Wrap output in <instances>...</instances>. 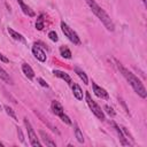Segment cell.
Instances as JSON below:
<instances>
[{
    "label": "cell",
    "instance_id": "17",
    "mask_svg": "<svg viewBox=\"0 0 147 147\" xmlns=\"http://www.w3.org/2000/svg\"><path fill=\"white\" fill-rule=\"evenodd\" d=\"M0 78H1L2 80H5L6 83H8V84H13V80H11L10 76H9V75L6 72V70L2 69L1 67H0Z\"/></svg>",
    "mask_w": 147,
    "mask_h": 147
},
{
    "label": "cell",
    "instance_id": "15",
    "mask_svg": "<svg viewBox=\"0 0 147 147\" xmlns=\"http://www.w3.org/2000/svg\"><path fill=\"white\" fill-rule=\"evenodd\" d=\"M7 30H8V33L13 37V39H15V40H17V41H21V42L25 44V39H24V37H23L21 33L16 32V31H15V30H13L11 28H8Z\"/></svg>",
    "mask_w": 147,
    "mask_h": 147
},
{
    "label": "cell",
    "instance_id": "16",
    "mask_svg": "<svg viewBox=\"0 0 147 147\" xmlns=\"http://www.w3.org/2000/svg\"><path fill=\"white\" fill-rule=\"evenodd\" d=\"M75 72L78 75V77H79V78L83 80V83H84L85 85H87V84H88V79H87V76H86V74H85V72H84L82 69H79L78 67H76V68H75Z\"/></svg>",
    "mask_w": 147,
    "mask_h": 147
},
{
    "label": "cell",
    "instance_id": "30",
    "mask_svg": "<svg viewBox=\"0 0 147 147\" xmlns=\"http://www.w3.org/2000/svg\"><path fill=\"white\" fill-rule=\"evenodd\" d=\"M0 147H3V144H2L1 141H0Z\"/></svg>",
    "mask_w": 147,
    "mask_h": 147
},
{
    "label": "cell",
    "instance_id": "19",
    "mask_svg": "<svg viewBox=\"0 0 147 147\" xmlns=\"http://www.w3.org/2000/svg\"><path fill=\"white\" fill-rule=\"evenodd\" d=\"M60 54H61V56L64 57V59H71V52H70V49L67 48V47H61V48H60Z\"/></svg>",
    "mask_w": 147,
    "mask_h": 147
},
{
    "label": "cell",
    "instance_id": "18",
    "mask_svg": "<svg viewBox=\"0 0 147 147\" xmlns=\"http://www.w3.org/2000/svg\"><path fill=\"white\" fill-rule=\"evenodd\" d=\"M44 26H45V24H44V16L42 15H39L37 17V20H36V29L40 31V30L44 29Z\"/></svg>",
    "mask_w": 147,
    "mask_h": 147
},
{
    "label": "cell",
    "instance_id": "25",
    "mask_svg": "<svg viewBox=\"0 0 147 147\" xmlns=\"http://www.w3.org/2000/svg\"><path fill=\"white\" fill-rule=\"evenodd\" d=\"M37 82H38V83H39V84H40L42 87H48V84H47V83H46V82H45L42 78L38 77V78H37Z\"/></svg>",
    "mask_w": 147,
    "mask_h": 147
},
{
    "label": "cell",
    "instance_id": "12",
    "mask_svg": "<svg viewBox=\"0 0 147 147\" xmlns=\"http://www.w3.org/2000/svg\"><path fill=\"white\" fill-rule=\"evenodd\" d=\"M51 107H52V111H53V114H55V115H57V116H60L61 114H63V113H64V109H63L62 105H61L60 102L55 101V100H54V101H52Z\"/></svg>",
    "mask_w": 147,
    "mask_h": 147
},
{
    "label": "cell",
    "instance_id": "7",
    "mask_svg": "<svg viewBox=\"0 0 147 147\" xmlns=\"http://www.w3.org/2000/svg\"><path fill=\"white\" fill-rule=\"evenodd\" d=\"M92 87H93V92H94V94L96 96H99L101 99H106V100L109 99V94L105 88H102L101 86L96 85L95 83H92Z\"/></svg>",
    "mask_w": 147,
    "mask_h": 147
},
{
    "label": "cell",
    "instance_id": "10",
    "mask_svg": "<svg viewBox=\"0 0 147 147\" xmlns=\"http://www.w3.org/2000/svg\"><path fill=\"white\" fill-rule=\"evenodd\" d=\"M17 2H18V5H20V7H21V9H22V11L25 14V15H28V16H30V17H33L36 14H34V11L26 5V3H24V1L23 0H17Z\"/></svg>",
    "mask_w": 147,
    "mask_h": 147
},
{
    "label": "cell",
    "instance_id": "29",
    "mask_svg": "<svg viewBox=\"0 0 147 147\" xmlns=\"http://www.w3.org/2000/svg\"><path fill=\"white\" fill-rule=\"evenodd\" d=\"M0 60H1L2 62H5V63H8V62H9V60H8V59H7L5 55H2L1 53H0Z\"/></svg>",
    "mask_w": 147,
    "mask_h": 147
},
{
    "label": "cell",
    "instance_id": "3",
    "mask_svg": "<svg viewBox=\"0 0 147 147\" xmlns=\"http://www.w3.org/2000/svg\"><path fill=\"white\" fill-rule=\"evenodd\" d=\"M85 100H86V103H87V106L90 107V109L92 110V113L99 118V119H101V121H105V114H103V111L101 110V108L96 105V102L91 98V94L88 93V92H86L85 93Z\"/></svg>",
    "mask_w": 147,
    "mask_h": 147
},
{
    "label": "cell",
    "instance_id": "4",
    "mask_svg": "<svg viewBox=\"0 0 147 147\" xmlns=\"http://www.w3.org/2000/svg\"><path fill=\"white\" fill-rule=\"evenodd\" d=\"M23 122H24L25 129H26V131H28V137H29V140H30V145L33 146V147H41V142L38 140L37 134H36V132H34V130H33L31 123L29 122V119H28L26 117H24Z\"/></svg>",
    "mask_w": 147,
    "mask_h": 147
},
{
    "label": "cell",
    "instance_id": "20",
    "mask_svg": "<svg viewBox=\"0 0 147 147\" xmlns=\"http://www.w3.org/2000/svg\"><path fill=\"white\" fill-rule=\"evenodd\" d=\"M3 109L6 110V113H7V115L9 116V117H11L14 121H17V117H16V114H15V111L9 107V106H3Z\"/></svg>",
    "mask_w": 147,
    "mask_h": 147
},
{
    "label": "cell",
    "instance_id": "13",
    "mask_svg": "<svg viewBox=\"0 0 147 147\" xmlns=\"http://www.w3.org/2000/svg\"><path fill=\"white\" fill-rule=\"evenodd\" d=\"M22 71L23 74L29 78V79H32L34 77V71L32 70V68L28 64V63H23L22 64Z\"/></svg>",
    "mask_w": 147,
    "mask_h": 147
},
{
    "label": "cell",
    "instance_id": "11",
    "mask_svg": "<svg viewBox=\"0 0 147 147\" xmlns=\"http://www.w3.org/2000/svg\"><path fill=\"white\" fill-rule=\"evenodd\" d=\"M71 88H72V93H74V96H75L77 100H83V96H84V94H83V90L80 88V86H79L78 84L74 83V84L71 85Z\"/></svg>",
    "mask_w": 147,
    "mask_h": 147
},
{
    "label": "cell",
    "instance_id": "24",
    "mask_svg": "<svg viewBox=\"0 0 147 147\" xmlns=\"http://www.w3.org/2000/svg\"><path fill=\"white\" fill-rule=\"evenodd\" d=\"M103 109L106 110V113H107L109 116H111V117H114V116H115V111H114V109H113L111 107H109L108 105H106V106L103 107Z\"/></svg>",
    "mask_w": 147,
    "mask_h": 147
},
{
    "label": "cell",
    "instance_id": "8",
    "mask_svg": "<svg viewBox=\"0 0 147 147\" xmlns=\"http://www.w3.org/2000/svg\"><path fill=\"white\" fill-rule=\"evenodd\" d=\"M111 124H113V126H114V129H115V131H116V133H117V136H118V138H119V140H121V144L124 145V146H130L129 140H126V138L124 137L123 131L119 129V126H118L116 123H114V122H111Z\"/></svg>",
    "mask_w": 147,
    "mask_h": 147
},
{
    "label": "cell",
    "instance_id": "22",
    "mask_svg": "<svg viewBox=\"0 0 147 147\" xmlns=\"http://www.w3.org/2000/svg\"><path fill=\"white\" fill-rule=\"evenodd\" d=\"M59 117L61 118V121H62L64 124H67V125H71V124H72V123H71V119L69 118V116H68V115H65L64 113H63V114H61Z\"/></svg>",
    "mask_w": 147,
    "mask_h": 147
},
{
    "label": "cell",
    "instance_id": "9",
    "mask_svg": "<svg viewBox=\"0 0 147 147\" xmlns=\"http://www.w3.org/2000/svg\"><path fill=\"white\" fill-rule=\"evenodd\" d=\"M39 134H40V137H41V139L44 140V142L46 144V146H51V147H56V144H55V141H53V139L45 132V131H42V130H40L39 131Z\"/></svg>",
    "mask_w": 147,
    "mask_h": 147
},
{
    "label": "cell",
    "instance_id": "14",
    "mask_svg": "<svg viewBox=\"0 0 147 147\" xmlns=\"http://www.w3.org/2000/svg\"><path fill=\"white\" fill-rule=\"evenodd\" d=\"M53 74H54L56 77H59V78L63 79L65 83H68V84H71V78H70V76H69L67 72H64V71H61V70H54V71H53Z\"/></svg>",
    "mask_w": 147,
    "mask_h": 147
},
{
    "label": "cell",
    "instance_id": "6",
    "mask_svg": "<svg viewBox=\"0 0 147 147\" xmlns=\"http://www.w3.org/2000/svg\"><path fill=\"white\" fill-rule=\"evenodd\" d=\"M32 53H33L34 57L38 61H40V62H45L46 61V53L38 46V44H34L32 46Z\"/></svg>",
    "mask_w": 147,
    "mask_h": 147
},
{
    "label": "cell",
    "instance_id": "2",
    "mask_svg": "<svg viewBox=\"0 0 147 147\" xmlns=\"http://www.w3.org/2000/svg\"><path fill=\"white\" fill-rule=\"evenodd\" d=\"M86 1V3L90 6V8H91V10L94 13V15L101 21V23L106 26V29L108 30V31H114L115 30V25H114V23H113V21L110 20V17L108 16V14L95 2V0H85Z\"/></svg>",
    "mask_w": 147,
    "mask_h": 147
},
{
    "label": "cell",
    "instance_id": "21",
    "mask_svg": "<svg viewBox=\"0 0 147 147\" xmlns=\"http://www.w3.org/2000/svg\"><path fill=\"white\" fill-rule=\"evenodd\" d=\"M75 137L77 138L78 142H80V144H83V142H84L83 133H82V131H80V129H79L78 126H76V127H75Z\"/></svg>",
    "mask_w": 147,
    "mask_h": 147
},
{
    "label": "cell",
    "instance_id": "23",
    "mask_svg": "<svg viewBox=\"0 0 147 147\" xmlns=\"http://www.w3.org/2000/svg\"><path fill=\"white\" fill-rule=\"evenodd\" d=\"M48 38H49L52 41H54V42L59 40V37H57V34H56L55 31H49V32H48Z\"/></svg>",
    "mask_w": 147,
    "mask_h": 147
},
{
    "label": "cell",
    "instance_id": "31",
    "mask_svg": "<svg viewBox=\"0 0 147 147\" xmlns=\"http://www.w3.org/2000/svg\"><path fill=\"white\" fill-rule=\"evenodd\" d=\"M142 2H144V5L146 6V0H142Z\"/></svg>",
    "mask_w": 147,
    "mask_h": 147
},
{
    "label": "cell",
    "instance_id": "27",
    "mask_svg": "<svg viewBox=\"0 0 147 147\" xmlns=\"http://www.w3.org/2000/svg\"><path fill=\"white\" fill-rule=\"evenodd\" d=\"M17 134H18L20 140L23 142V141H24V137H23V133H22V131H21V129H20V127H17Z\"/></svg>",
    "mask_w": 147,
    "mask_h": 147
},
{
    "label": "cell",
    "instance_id": "28",
    "mask_svg": "<svg viewBox=\"0 0 147 147\" xmlns=\"http://www.w3.org/2000/svg\"><path fill=\"white\" fill-rule=\"evenodd\" d=\"M121 130H122V131H123V132H124V133H125L126 136H129V137H130V139H133V138H132V136L130 134V132L127 131V129H126V127H124V126H122V127H121Z\"/></svg>",
    "mask_w": 147,
    "mask_h": 147
},
{
    "label": "cell",
    "instance_id": "5",
    "mask_svg": "<svg viewBox=\"0 0 147 147\" xmlns=\"http://www.w3.org/2000/svg\"><path fill=\"white\" fill-rule=\"evenodd\" d=\"M61 30H62L63 34H64L71 42H74L75 45H79V44H80V39H79L78 34H77L67 23L61 22Z\"/></svg>",
    "mask_w": 147,
    "mask_h": 147
},
{
    "label": "cell",
    "instance_id": "1",
    "mask_svg": "<svg viewBox=\"0 0 147 147\" xmlns=\"http://www.w3.org/2000/svg\"><path fill=\"white\" fill-rule=\"evenodd\" d=\"M117 68L118 70L121 71V74L123 75V77L127 80V83L131 85V87L133 88V91L139 95L141 96L142 99H145L147 96V92H146V88L144 86V84L140 82V79L134 75L132 74L131 71H129L126 68H124L121 63H117Z\"/></svg>",
    "mask_w": 147,
    "mask_h": 147
},
{
    "label": "cell",
    "instance_id": "32",
    "mask_svg": "<svg viewBox=\"0 0 147 147\" xmlns=\"http://www.w3.org/2000/svg\"><path fill=\"white\" fill-rule=\"evenodd\" d=\"M1 109H2V106H1V105H0V110H1Z\"/></svg>",
    "mask_w": 147,
    "mask_h": 147
},
{
    "label": "cell",
    "instance_id": "26",
    "mask_svg": "<svg viewBox=\"0 0 147 147\" xmlns=\"http://www.w3.org/2000/svg\"><path fill=\"white\" fill-rule=\"evenodd\" d=\"M118 101H119V102H121V105H122V106H123V108H124V109H125V111H126V113H127V114H129V109H127V107H126V105H125V102H124V101H123V99H122V98H119V96H118Z\"/></svg>",
    "mask_w": 147,
    "mask_h": 147
}]
</instances>
